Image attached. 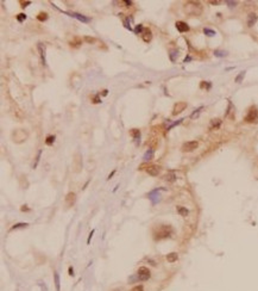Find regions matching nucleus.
Returning <instances> with one entry per match:
<instances>
[{
	"label": "nucleus",
	"instance_id": "obj_6",
	"mask_svg": "<svg viewBox=\"0 0 258 291\" xmlns=\"http://www.w3.org/2000/svg\"><path fill=\"white\" fill-rule=\"evenodd\" d=\"M137 277H138V280H148L150 277H151V272L148 267H145V266H142V267L138 269L137 271Z\"/></svg>",
	"mask_w": 258,
	"mask_h": 291
},
{
	"label": "nucleus",
	"instance_id": "obj_37",
	"mask_svg": "<svg viewBox=\"0 0 258 291\" xmlns=\"http://www.w3.org/2000/svg\"><path fill=\"white\" fill-rule=\"evenodd\" d=\"M130 291H144V286L143 285H136Z\"/></svg>",
	"mask_w": 258,
	"mask_h": 291
},
{
	"label": "nucleus",
	"instance_id": "obj_40",
	"mask_svg": "<svg viewBox=\"0 0 258 291\" xmlns=\"http://www.w3.org/2000/svg\"><path fill=\"white\" fill-rule=\"evenodd\" d=\"M92 100H93V103H95V104H98V103H101V99H100V97H99V94H96V95H94L93 98H92Z\"/></svg>",
	"mask_w": 258,
	"mask_h": 291
},
{
	"label": "nucleus",
	"instance_id": "obj_24",
	"mask_svg": "<svg viewBox=\"0 0 258 291\" xmlns=\"http://www.w3.org/2000/svg\"><path fill=\"white\" fill-rule=\"evenodd\" d=\"M220 124H221V120L218 119V118H214V119L211 120V129H216V128H219Z\"/></svg>",
	"mask_w": 258,
	"mask_h": 291
},
{
	"label": "nucleus",
	"instance_id": "obj_19",
	"mask_svg": "<svg viewBox=\"0 0 258 291\" xmlns=\"http://www.w3.org/2000/svg\"><path fill=\"white\" fill-rule=\"evenodd\" d=\"M177 259H179V254H177L176 252L169 253V254L167 255V260H168L169 263H175V261H177Z\"/></svg>",
	"mask_w": 258,
	"mask_h": 291
},
{
	"label": "nucleus",
	"instance_id": "obj_14",
	"mask_svg": "<svg viewBox=\"0 0 258 291\" xmlns=\"http://www.w3.org/2000/svg\"><path fill=\"white\" fill-rule=\"evenodd\" d=\"M257 19H258V16L256 13H250L247 16V26L249 28L253 26L255 24H256V22H257Z\"/></svg>",
	"mask_w": 258,
	"mask_h": 291
},
{
	"label": "nucleus",
	"instance_id": "obj_26",
	"mask_svg": "<svg viewBox=\"0 0 258 291\" xmlns=\"http://www.w3.org/2000/svg\"><path fill=\"white\" fill-rule=\"evenodd\" d=\"M131 135L133 136V139L136 141L140 140V131L138 130V129H132V130H131Z\"/></svg>",
	"mask_w": 258,
	"mask_h": 291
},
{
	"label": "nucleus",
	"instance_id": "obj_13",
	"mask_svg": "<svg viewBox=\"0 0 258 291\" xmlns=\"http://www.w3.org/2000/svg\"><path fill=\"white\" fill-rule=\"evenodd\" d=\"M175 25H176V29L179 30L180 32H187V31H189V26H188V24L186 22L179 20V22H176Z\"/></svg>",
	"mask_w": 258,
	"mask_h": 291
},
{
	"label": "nucleus",
	"instance_id": "obj_49",
	"mask_svg": "<svg viewBox=\"0 0 258 291\" xmlns=\"http://www.w3.org/2000/svg\"><path fill=\"white\" fill-rule=\"evenodd\" d=\"M107 93H108V91H107V90H103V93H102V95H107Z\"/></svg>",
	"mask_w": 258,
	"mask_h": 291
},
{
	"label": "nucleus",
	"instance_id": "obj_33",
	"mask_svg": "<svg viewBox=\"0 0 258 291\" xmlns=\"http://www.w3.org/2000/svg\"><path fill=\"white\" fill-rule=\"evenodd\" d=\"M204 109V106H200L199 109H196V110H194V112L190 115V118H195V117H198L199 115H200V112H201V110Z\"/></svg>",
	"mask_w": 258,
	"mask_h": 291
},
{
	"label": "nucleus",
	"instance_id": "obj_41",
	"mask_svg": "<svg viewBox=\"0 0 258 291\" xmlns=\"http://www.w3.org/2000/svg\"><path fill=\"white\" fill-rule=\"evenodd\" d=\"M123 4H124V5H126V7H130V6L132 5V1H131V0H124Z\"/></svg>",
	"mask_w": 258,
	"mask_h": 291
},
{
	"label": "nucleus",
	"instance_id": "obj_11",
	"mask_svg": "<svg viewBox=\"0 0 258 291\" xmlns=\"http://www.w3.org/2000/svg\"><path fill=\"white\" fill-rule=\"evenodd\" d=\"M161 172V167L159 166H156V165H151L149 167H146V173L151 177H157Z\"/></svg>",
	"mask_w": 258,
	"mask_h": 291
},
{
	"label": "nucleus",
	"instance_id": "obj_36",
	"mask_svg": "<svg viewBox=\"0 0 258 291\" xmlns=\"http://www.w3.org/2000/svg\"><path fill=\"white\" fill-rule=\"evenodd\" d=\"M237 1H231V0H227L226 1V5L228 6V7H231V9H233V7H236L237 6Z\"/></svg>",
	"mask_w": 258,
	"mask_h": 291
},
{
	"label": "nucleus",
	"instance_id": "obj_48",
	"mask_svg": "<svg viewBox=\"0 0 258 291\" xmlns=\"http://www.w3.org/2000/svg\"><path fill=\"white\" fill-rule=\"evenodd\" d=\"M114 173H116V171H113V172H112V173H111V174L108 175V178H107V179L110 180V179H111V178H112V177H113V175H114Z\"/></svg>",
	"mask_w": 258,
	"mask_h": 291
},
{
	"label": "nucleus",
	"instance_id": "obj_35",
	"mask_svg": "<svg viewBox=\"0 0 258 291\" xmlns=\"http://www.w3.org/2000/svg\"><path fill=\"white\" fill-rule=\"evenodd\" d=\"M182 120H183V118H181V119H179V120H176V122H174L173 124H170V125H169V127L167 128V130L169 131V130H170V129H173L174 127H176V125H179L180 123H182Z\"/></svg>",
	"mask_w": 258,
	"mask_h": 291
},
{
	"label": "nucleus",
	"instance_id": "obj_30",
	"mask_svg": "<svg viewBox=\"0 0 258 291\" xmlns=\"http://www.w3.org/2000/svg\"><path fill=\"white\" fill-rule=\"evenodd\" d=\"M37 19H38L39 22H45V20L48 19V13H45V12H41V13H38Z\"/></svg>",
	"mask_w": 258,
	"mask_h": 291
},
{
	"label": "nucleus",
	"instance_id": "obj_22",
	"mask_svg": "<svg viewBox=\"0 0 258 291\" xmlns=\"http://www.w3.org/2000/svg\"><path fill=\"white\" fill-rule=\"evenodd\" d=\"M29 227V223H24V222H20V223H15L14 225L11 227V230H14V229H19V228H28Z\"/></svg>",
	"mask_w": 258,
	"mask_h": 291
},
{
	"label": "nucleus",
	"instance_id": "obj_46",
	"mask_svg": "<svg viewBox=\"0 0 258 291\" xmlns=\"http://www.w3.org/2000/svg\"><path fill=\"white\" fill-rule=\"evenodd\" d=\"M20 210H22V211H29L30 209H29V208H26V205H23V206L20 208Z\"/></svg>",
	"mask_w": 258,
	"mask_h": 291
},
{
	"label": "nucleus",
	"instance_id": "obj_29",
	"mask_svg": "<svg viewBox=\"0 0 258 291\" xmlns=\"http://www.w3.org/2000/svg\"><path fill=\"white\" fill-rule=\"evenodd\" d=\"M133 31H134L136 35H142L143 31H144V26L142 25V24H138V25H136V29Z\"/></svg>",
	"mask_w": 258,
	"mask_h": 291
},
{
	"label": "nucleus",
	"instance_id": "obj_28",
	"mask_svg": "<svg viewBox=\"0 0 258 291\" xmlns=\"http://www.w3.org/2000/svg\"><path fill=\"white\" fill-rule=\"evenodd\" d=\"M41 155H42V149H39L38 153H37V156H36V161L34 162V165H32V168L34 169L38 166V162H39V160H41Z\"/></svg>",
	"mask_w": 258,
	"mask_h": 291
},
{
	"label": "nucleus",
	"instance_id": "obj_43",
	"mask_svg": "<svg viewBox=\"0 0 258 291\" xmlns=\"http://www.w3.org/2000/svg\"><path fill=\"white\" fill-rule=\"evenodd\" d=\"M68 272H69V276H70V277H73V276H74V269H73V267H71V266H70V267H69Z\"/></svg>",
	"mask_w": 258,
	"mask_h": 291
},
{
	"label": "nucleus",
	"instance_id": "obj_7",
	"mask_svg": "<svg viewBox=\"0 0 258 291\" xmlns=\"http://www.w3.org/2000/svg\"><path fill=\"white\" fill-rule=\"evenodd\" d=\"M199 147V142L198 141H188L186 143H183L182 146V152L187 153V152H193Z\"/></svg>",
	"mask_w": 258,
	"mask_h": 291
},
{
	"label": "nucleus",
	"instance_id": "obj_42",
	"mask_svg": "<svg viewBox=\"0 0 258 291\" xmlns=\"http://www.w3.org/2000/svg\"><path fill=\"white\" fill-rule=\"evenodd\" d=\"M94 233H95V230L93 229V230L91 231V234H89V236H88V240H87V244H89V242H91V239L93 238V235H94Z\"/></svg>",
	"mask_w": 258,
	"mask_h": 291
},
{
	"label": "nucleus",
	"instance_id": "obj_16",
	"mask_svg": "<svg viewBox=\"0 0 258 291\" xmlns=\"http://www.w3.org/2000/svg\"><path fill=\"white\" fill-rule=\"evenodd\" d=\"M159 193H158V190H154L152 192H150L149 193V198L151 199V202H152V204H156L157 202L159 200Z\"/></svg>",
	"mask_w": 258,
	"mask_h": 291
},
{
	"label": "nucleus",
	"instance_id": "obj_27",
	"mask_svg": "<svg viewBox=\"0 0 258 291\" xmlns=\"http://www.w3.org/2000/svg\"><path fill=\"white\" fill-rule=\"evenodd\" d=\"M245 73H246V72H245V70H243V72H240L239 74L236 76L234 81H236L237 84H240V83H241V80H243V79H244V76H245Z\"/></svg>",
	"mask_w": 258,
	"mask_h": 291
},
{
	"label": "nucleus",
	"instance_id": "obj_8",
	"mask_svg": "<svg viewBox=\"0 0 258 291\" xmlns=\"http://www.w3.org/2000/svg\"><path fill=\"white\" fill-rule=\"evenodd\" d=\"M64 13L70 16V17H73V18L77 19V20H80V22H82V23H89L91 22L89 17H86V16H83L81 13H76V12H64Z\"/></svg>",
	"mask_w": 258,
	"mask_h": 291
},
{
	"label": "nucleus",
	"instance_id": "obj_1",
	"mask_svg": "<svg viewBox=\"0 0 258 291\" xmlns=\"http://www.w3.org/2000/svg\"><path fill=\"white\" fill-rule=\"evenodd\" d=\"M171 234H173V228H171V225H169V224L158 225V227L155 228L154 231H152V235H154V239L156 241L163 240V239H167V238H170Z\"/></svg>",
	"mask_w": 258,
	"mask_h": 291
},
{
	"label": "nucleus",
	"instance_id": "obj_38",
	"mask_svg": "<svg viewBox=\"0 0 258 291\" xmlns=\"http://www.w3.org/2000/svg\"><path fill=\"white\" fill-rule=\"evenodd\" d=\"M128 20H130V19H124V25H125V28H126L127 30L132 31V28H131V25H130V23H128Z\"/></svg>",
	"mask_w": 258,
	"mask_h": 291
},
{
	"label": "nucleus",
	"instance_id": "obj_39",
	"mask_svg": "<svg viewBox=\"0 0 258 291\" xmlns=\"http://www.w3.org/2000/svg\"><path fill=\"white\" fill-rule=\"evenodd\" d=\"M85 41H86L87 43H89V44H92V43H94V42H95V38H93V37H88V36H86V37H85Z\"/></svg>",
	"mask_w": 258,
	"mask_h": 291
},
{
	"label": "nucleus",
	"instance_id": "obj_34",
	"mask_svg": "<svg viewBox=\"0 0 258 291\" xmlns=\"http://www.w3.org/2000/svg\"><path fill=\"white\" fill-rule=\"evenodd\" d=\"M15 18H17V20L19 23H23L24 20L26 19V14L25 13H19V14H17V17H15Z\"/></svg>",
	"mask_w": 258,
	"mask_h": 291
},
{
	"label": "nucleus",
	"instance_id": "obj_18",
	"mask_svg": "<svg viewBox=\"0 0 258 291\" xmlns=\"http://www.w3.org/2000/svg\"><path fill=\"white\" fill-rule=\"evenodd\" d=\"M154 154H155V152H154V149H148L146 152H145V154H144V156H143V159L145 160V161H149V160H152L154 159Z\"/></svg>",
	"mask_w": 258,
	"mask_h": 291
},
{
	"label": "nucleus",
	"instance_id": "obj_23",
	"mask_svg": "<svg viewBox=\"0 0 258 291\" xmlns=\"http://www.w3.org/2000/svg\"><path fill=\"white\" fill-rule=\"evenodd\" d=\"M164 179L167 180V181H169V183H174L175 180H176V174L175 173H168L167 175H164Z\"/></svg>",
	"mask_w": 258,
	"mask_h": 291
},
{
	"label": "nucleus",
	"instance_id": "obj_12",
	"mask_svg": "<svg viewBox=\"0 0 258 291\" xmlns=\"http://www.w3.org/2000/svg\"><path fill=\"white\" fill-rule=\"evenodd\" d=\"M37 49H38V53H39V58H41L42 64L45 66V63H46V60H45V45H43V43H38Z\"/></svg>",
	"mask_w": 258,
	"mask_h": 291
},
{
	"label": "nucleus",
	"instance_id": "obj_20",
	"mask_svg": "<svg viewBox=\"0 0 258 291\" xmlns=\"http://www.w3.org/2000/svg\"><path fill=\"white\" fill-rule=\"evenodd\" d=\"M177 212H179L180 216H182V217H187L188 214H189V210L187 208H184V206H177Z\"/></svg>",
	"mask_w": 258,
	"mask_h": 291
},
{
	"label": "nucleus",
	"instance_id": "obj_15",
	"mask_svg": "<svg viewBox=\"0 0 258 291\" xmlns=\"http://www.w3.org/2000/svg\"><path fill=\"white\" fill-rule=\"evenodd\" d=\"M142 37H143V41L144 42H150L151 41V38H152V32H151V30L150 29H144V31H143V34H142Z\"/></svg>",
	"mask_w": 258,
	"mask_h": 291
},
{
	"label": "nucleus",
	"instance_id": "obj_5",
	"mask_svg": "<svg viewBox=\"0 0 258 291\" xmlns=\"http://www.w3.org/2000/svg\"><path fill=\"white\" fill-rule=\"evenodd\" d=\"M244 120H245V122H247V123H255V122H257V120H258V109L255 108V106H252L251 109L249 110V112H247V115L245 116Z\"/></svg>",
	"mask_w": 258,
	"mask_h": 291
},
{
	"label": "nucleus",
	"instance_id": "obj_31",
	"mask_svg": "<svg viewBox=\"0 0 258 291\" xmlns=\"http://www.w3.org/2000/svg\"><path fill=\"white\" fill-rule=\"evenodd\" d=\"M55 135H49L46 137V140H45V143L48 144V146H51V144H54V142H55Z\"/></svg>",
	"mask_w": 258,
	"mask_h": 291
},
{
	"label": "nucleus",
	"instance_id": "obj_2",
	"mask_svg": "<svg viewBox=\"0 0 258 291\" xmlns=\"http://www.w3.org/2000/svg\"><path fill=\"white\" fill-rule=\"evenodd\" d=\"M184 11L189 16H200L202 12V6L199 1H188L184 5Z\"/></svg>",
	"mask_w": 258,
	"mask_h": 291
},
{
	"label": "nucleus",
	"instance_id": "obj_4",
	"mask_svg": "<svg viewBox=\"0 0 258 291\" xmlns=\"http://www.w3.org/2000/svg\"><path fill=\"white\" fill-rule=\"evenodd\" d=\"M82 169V156L80 153H76L73 159V171L75 173H80Z\"/></svg>",
	"mask_w": 258,
	"mask_h": 291
},
{
	"label": "nucleus",
	"instance_id": "obj_25",
	"mask_svg": "<svg viewBox=\"0 0 258 291\" xmlns=\"http://www.w3.org/2000/svg\"><path fill=\"white\" fill-rule=\"evenodd\" d=\"M204 34L206 36H208V37H213V36L216 35V32L214 30H212V29H209V28H205L204 29Z\"/></svg>",
	"mask_w": 258,
	"mask_h": 291
},
{
	"label": "nucleus",
	"instance_id": "obj_17",
	"mask_svg": "<svg viewBox=\"0 0 258 291\" xmlns=\"http://www.w3.org/2000/svg\"><path fill=\"white\" fill-rule=\"evenodd\" d=\"M54 283L56 286V291H61V279L57 271H54Z\"/></svg>",
	"mask_w": 258,
	"mask_h": 291
},
{
	"label": "nucleus",
	"instance_id": "obj_3",
	"mask_svg": "<svg viewBox=\"0 0 258 291\" xmlns=\"http://www.w3.org/2000/svg\"><path fill=\"white\" fill-rule=\"evenodd\" d=\"M26 139H28V133L25 130H23V129H17V130H14L12 133V140L15 143H22Z\"/></svg>",
	"mask_w": 258,
	"mask_h": 291
},
{
	"label": "nucleus",
	"instance_id": "obj_9",
	"mask_svg": "<svg viewBox=\"0 0 258 291\" xmlns=\"http://www.w3.org/2000/svg\"><path fill=\"white\" fill-rule=\"evenodd\" d=\"M187 108V103L184 102H179L174 105V109H173V115L174 116H177L179 114H181L182 111H184V109Z\"/></svg>",
	"mask_w": 258,
	"mask_h": 291
},
{
	"label": "nucleus",
	"instance_id": "obj_21",
	"mask_svg": "<svg viewBox=\"0 0 258 291\" xmlns=\"http://www.w3.org/2000/svg\"><path fill=\"white\" fill-rule=\"evenodd\" d=\"M177 56H179V50H177V49L170 50V54H169V59H170L171 62H176Z\"/></svg>",
	"mask_w": 258,
	"mask_h": 291
},
{
	"label": "nucleus",
	"instance_id": "obj_10",
	"mask_svg": "<svg viewBox=\"0 0 258 291\" xmlns=\"http://www.w3.org/2000/svg\"><path fill=\"white\" fill-rule=\"evenodd\" d=\"M75 200H76V195L74 192H69L66 196V198H64V203H66L67 208H70L75 204Z\"/></svg>",
	"mask_w": 258,
	"mask_h": 291
},
{
	"label": "nucleus",
	"instance_id": "obj_45",
	"mask_svg": "<svg viewBox=\"0 0 258 291\" xmlns=\"http://www.w3.org/2000/svg\"><path fill=\"white\" fill-rule=\"evenodd\" d=\"M221 1H219V0H215V1H214V0H212V1H209V4H211V5H219Z\"/></svg>",
	"mask_w": 258,
	"mask_h": 291
},
{
	"label": "nucleus",
	"instance_id": "obj_47",
	"mask_svg": "<svg viewBox=\"0 0 258 291\" xmlns=\"http://www.w3.org/2000/svg\"><path fill=\"white\" fill-rule=\"evenodd\" d=\"M190 60H191V58H190V56H187V58L184 59V61H183V62H184V63H187V62H188V61H190Z\"/></svg>",
	"mask_w": 258,
	"mask_h": 291
},
{
	"label": "nucleus",
	"instance_id": "obj_32",
	"mask_svg": "<svg viewBox=\"0 0 258 291\" xmlns=\"http://www.w3.org/2000/svg\"><path fill=\"white\" fill-rule=\"evenodd\" d=\"M214 55L216 58H225V56L227 55V53L224 50H214Z\"/></svg>",
	"mask_w": 258,
	"mask_h": 291
},
{
	"label": "nucleus",
	"instance_id": "obj_44",
	"mask_svg": "<svg viewBox=\"0 0 258 291\" xmlns=\"http://www.w3.org/2000/svg\"><path fill=\"white\" fill-rule=\"evenodd\" d=\"M30 4H31V1H25V3H24V1H22V3H20L22 7H26V6H28V5H30Z\"/></svg>",
	"mask_w": 258,
	"mask_h": 291
}]
</instances>
